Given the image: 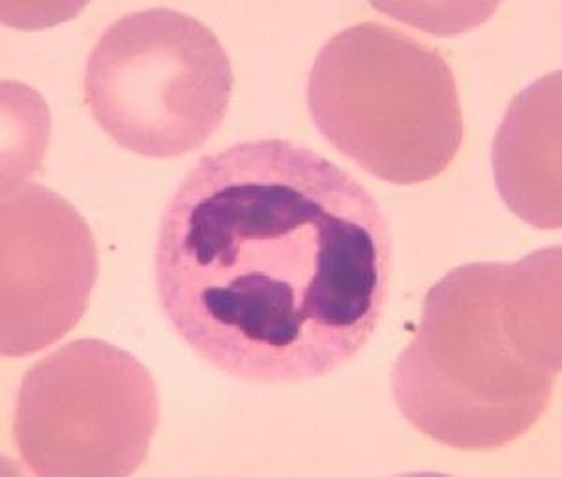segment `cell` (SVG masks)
Returning a JSON list of instances; mask_svg holds the SVG:
<instances>
[{
	"instance_id": "1",
	"label": "cell",
	"mask_w": 562,
	"mask_h": 477,
	"mask_svg": "<svg viewBox=\"0 0 562 477\" xmlns=\"http://www.w3.org/2000/svg\"><path fill=\"white\" fill-rule=\"evenodd\" d=\"M394 270L389 222L351 172L285 139L243 140L186 174L154 280L175 333L238 381L299 384L366 349Z\"/></svg>"
},
{
	"instance_id": "2",
	"label": "cell",
	"mask_w": 562,
	"mask_h": 477,
	"mask_svg": "<svg viewBox=\"0 0 562 477\" xmlns=\"http://www.w3.org/2000/svg\"><path fill=\"white\" fill-rule=\"evenodd\" d=\"M561 246L471 262L437 281L392 370L403 418L460 452L521 439L548 410L562 365Z\"/></svg>"
},
{
	"instance_id": "3",
	"label": "cell",
	"mask_w": 562,
	"mask_h": 477,
	"mask_svg": "<svg viewBox=\"0 0 562 477\" xmlns=\"http://www.w3.org/2000/svg\"><path fill=\"white\" fill-rule=\"evenodd\" d=\"M307 109L336 150L397 185L434 180L463 143L456 76L441 53L364 21L328 39L307 77Z\"/></svg>"
},
{
	"instance_id": "4",
	"label": "cell",
	"mask_w": 562,
	"mask_h": 477,
	"mask_svg": "<svg viewBox=\"0 0 562 477\" xmlns=\"http://www.w3.org/2000/svg\"><path fill=\"white\" fill-rule=\"evenodd\" d=\"M233 83L216 34L171 8L111 23L85 66V95L98 126L122 148L154 159L203 147L227 115Z\"/></svg>"
},
{
	"instance_id": "5",
	"label": "cell",
	"mask_w": 562,
	"mask_h": 477,
	"mask_svg": "<svg viewBox=\"0 0 562 477\" xmlns=\"http://www.w3.org/2000/svg\"><path fill=\"white\" fill-rule=\"evenodd\" d=\"M158 423L150 371L115 344L77 339L26 371L13 433L34 476L122 477L145 463Z\"/></svg>"
},
{
	"instance_id": "6",
	"label": "cell",
	"mask_w": 562,
	"mask_h": 477,
	"mask_svg": "<svg viewBox=\"0 0 562 477\" xmlns=\"http://www.w3.org/2000/svg\"><path fill=\"white\" fill-rule=\"evenodd\" d=\"M0 350L31 356L76 328L98 280V248L83 216L63 195L21 182L0 208Z\"/></svg>"
},
{
	"instance_id": "7",
	"label": "cell",
	"mask_w": 562,
	"mask_h": 477,
	"mask_svg": "<svg viewBox=\"0 0 562 477\" xmlns=\"http://www.w3.org/2000/svg\"><path fill=\"white\" fill-rule=\"evenodd\" d=\"M501 198L538 229H561V73L519 92L493 140Z\"/></svg>"
}]
</instances>
